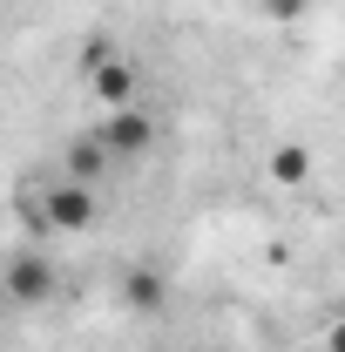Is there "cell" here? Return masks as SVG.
Here are the masks:
<instances>
[{"instance_id":"7a4b0ae2","label":"cell","mask_w":345,"mask_h":352,"mask_svg":"<svg viewBox=\"0 0 345 352\" xmlns=\"http://www.w3.org/2000/svg\"><path fill=\"white\" fill-rule=\"evenodd\" d=\"M7 298H14V305H41V298H54V264H47L41 251H21V258L7 264Z\"/></svg>"},{"instance_id":"8992f818","label":"cell","mask_w":345,"mask_h":352,"mask_svg":"<svg viewBox=\"0 0 345 352\" xmlns=\"http://www.w3.org/2000/svg\"><path fill=\"white\" fill-rule=\"evenodd\" d=\"M95 95H102L109 109H129V95H135V68H122V61H102V68H95Z\"/></svg>"},{"instance_id":"277c9868","label":"cell","mask_w":345,"mask_h":352,"mask_svg":"<svg viewBox=\"0 0 345 352\" xmlns=\"http://www.w3.org/2000/svg\"><path fill=\"white\" fill-rule=\"evenodd\" d=\"M264 170H271V183H285V190H304V183H311V149H304V142H278V149L264 156Z\"/></svg>"},{"instance_id":"3957f363","label":"cell","mask_w":345,"mask_h":352,"mask_svg":"<svg viewBox=\"0 0 345 352\" xmlns=\"http://www.w3.org/2000/svg\"><path fill=\"white\" fill-rule=\"evenodd\" d=\"M102 142H109V149H115V156H142V149H149V142H156V129H149V116H142V109H109V122H102Z\"/></svg>"},{"instance_id":"ba28073f","label":"cell","mask_w":345,"mask_h":352,"mask_svg":"<svg viewBox=\"0 0 345 352\" xmlns=\"http://www.w3.org/2000/svg\"><path fill=\"white\" fill-rule=\"evenodd\" d=\"M258 7L271 21H304V14H311V0H258Z\"/></svg>"},{"instance_id":"5b68a950","label":"cell","mask_w":345,"mask_h":352,"mask_svg":"<svg viewBox=\"0 0 345 352\" xmlns=\"http://www.w3.org/2000/svg\"><path fill=\"white\" fill-rule=\"evenodd\" d=\"M109 163H115V149H109L102 135H82V142L68 149V170H61V176H75V183H102Z\"/></svg>"},{"instance_id":"6da1fadb","label":"cell","mask_w":345,"mask_h":352,"mask_svg":"<svg viewBox=\"0 0 345 352\" xmlns=\"http://www.w3.org/2000/svg\"><path fill=\"white\" fill-rule=\"evenodd\" d=\"M41 223L47 230H88V223H95V183L54 176L47 197H41Z\"/></svg>"},{"instance_id":"9c48e42d","label":"cell","mask_w":345,"mask_h":352,"mask_svg":"<svg viewBox=\"0 0 345 352\" xmlns=\"http://www.w3.org/2000/svg\"><path fill=\"white\" fill-rule=\"evenodd\" d=\"M325 352H345V318H332V325H325Z\"/></svg>"},{"instance_id":"30bf717a","label":"cell","mask_w":345,"mask_h":352,"mask_svg":"<svg viewBox=\"0 0 345 352\" xmlns=\"http://www.w3.org/2000/svg\"><path fill=\"white\" fill-rule=\"evenodd\" d=\"M311 352H325V346H311Z\"/></svg>"},{"instance_id":"52a82bcc","label":"cell","mask_w":345,"mask_h":352,"mask_svg":"<svg viewBox=\"0 0 345 352\" xmlns=\"http://www.w3.org/2000/svg\"><path fill=\"white\" fill-rule=\"evenodd\" d=\"M122 298H129L135 311H163V298H170V292H163V278H156V271H129Z\"/></svg>"}]
</instances>
